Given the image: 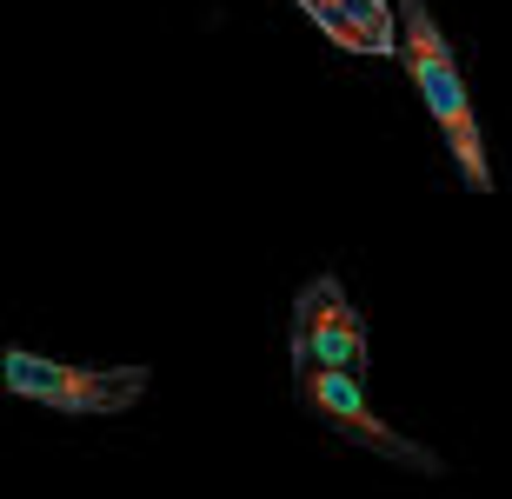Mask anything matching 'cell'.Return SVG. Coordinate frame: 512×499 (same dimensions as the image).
Instances as JSON below:
<instances>
[{
	"label": "cell",
	"mask_w": 512,
	"mask_h": 499,
	"mask_svg": "<svg viewBox=\"0 0 512 499\" xmlns=\"http://www.w3.org/2000/svg\"><path fill=\"white\" fill-rule=\"evenodd\" d=\"M366 353H373V346H366V320L353 313L346 287L333 273L306 280L300 300H293V366H326V373L360 380Z\"/></svg>",
	"instance_id": "obj_4"
},
{
	"label": "cell",
	"mask_w": 512,
	"mask_h": 499,
	"mask_svg": "<svg viewBox=\"0 0 512 499\" xmlns=\"http://www.w3.org/2000/svg\"><path fill=\"white\" fill-rule=\"evenodd\" d=\"M393 7H399V60H406V74H413L433 127L446 134V147H453L466 187L486 193L493 187V167H486V140H479L466 80H459V67H453V47H446V34H439V20L426 14V0H393Z\"/></svg>",
	"instance_id": "obj_1"
},
{
	"label": "cell",
	"mask_w": 512,
	"mask_h": 499,
	"mask_svg": "<svg viewBox=\"0 0 512 499\" xmlns=\"http://www.w3.org/2000/svg\"><path fill=\"white\" fill-rule=\"evenodd\" d=\"M0 380L27 406H54V413H127L147 393V366H74L47 360L34 346H7L0 353Z\"/></svg>",
	"instance_id": "obj_2"
},
{
	"label": "cell",
	"mask_w": 512,
	"mask_h": 499,
	"mask_svg": "<svg viewBox=\"0 0 512 499\" xmlns=\"http://www.w3.org/2000/svg\"><path fill=\"white\" fill-rule=\"evenodd\" d=\"M293 380H300L306 413H320V420L333 426V433H346L353 446L380 453V460L413 466V473H439V460L426 453V446L406 440L393 420H380V413H373V400H366V386H360V380H346V373H326V366H293Z\"/></svg>",
	"instance_id": "obj_3"
}]
</instances>
